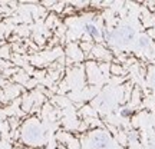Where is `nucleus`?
<instances>
[{
  "label": "nucleus",
  "instance_id": "nucleus-4",
  "mask_svg": "<svg viewBox=\"0 0 155 149\" xmlns=\"http://www.w3.org/2000/svg\"><path fill=\"white\" fill-rule=\"evenodd\" d=\"M83 32L88 34L91 39H94V40H99V39H102V30H101L94 22L83 23Z\"/></svg>",
  "mask_w": 155,
  "mask_h": 149
},
{
  "label": "nucleus",
  "instance_id": "nucleus-7",
  "mask_svg": "<svg viewBox=\"0 0 155 149\" xmlns=\"http://www.w3.org/2000/svg\"><path fill=\"white\" fill-rule=\"evenodd\" d=\"M150 83H151V86L155 89V70H152V73H151V76H150Z\"/></svg>",
  "mask_w": 155,
  "mask_h": 149
},
{
  "label": "nucleus",
  "instance_id": "nucleus-2",
  "mask_svg": "<svg viewBox=\"0 0 155 149\" xmlns=\"http://www.w3.org/2000/svg\"><path fill=\"white\" fill-rule=\"evenodd\" d=\"M85 146L86 149H112L114 141L105 131H95L89 135Z\"/></svg>",
  "mask_w": 155,
  "mask_h": 149
},
{
  "label": "nucleus",
  "instance_id": "nucleus-8",
  "mask_svg": "<svg viewBox=\"0 0 155 149\" xmlns=\"http://www.w3.org/2000/svg\"><path fill=\"white\" fill-rule=\"evenodd\" d=\"M148 149H155V142H150L148 144Z\"/></svg>",
  "mask_w": 155,
  "mask_h": 149
},
{
  "label": "nucleus",
  "instance_id": "nucleus-5",
  "mask_svg": "<svg viewBox=\"0 0 155 149\" xmlns=\"http://www.w3.org/2000/svg\"><path fill=\"white\" fill-rule=\"evenodd\" d=\"M151 44H152V42H151V39L147 36V34H141V36H138L137 37V47L141 50H147L151 47Z\"/></svg>",
  "mask_w": 155,
  "mask_h": 149
},
{
  "label": "nucleus",
  "instance_id": "nucleus-3",
  "mask_svg": "<svg viewBox=\"0 0 155 149\" xmlns=\"http://www.w3.org/2000/svg\"><path fill=\"white\" fill-rule=\"evenodd\" d=\"M25 138H26V141L30 142V144H38V142H40L42 138H43V131H42V128L39 126L38 123H32L29 128H26Z\"/></svg>",
  "mask_w": 155,
  "mask_h": 149
},
{
  "label": "nucleus",
  "instance_id": "nucleus-6",
  "mask_svg": "<svg viewBox=\"0 0 155 149\" xmlns=\"http://www.w3.org/2000/svg\"><path fill=\"white\" fill-rule=\"evenodd\" d=\"M132 113H134V109L129 108V106H125V108H122L121 111H119V115L122 118H129V116H132Z\"/></svg>",
  "mask_w": 155,
  "mask_h": 149
},
{
  "label": "nucleus",
  "instance_id": "nucleus-1",
  "mask_svg": "<svg viewBox=\"0 0 155 149\" xmlns=\"http://www.w3.org/2000/svg\"><path fill=\"white\" fill-rule=\"evenodd\" d=\"M102 39H105L106 42L112 44V46L125 47L132 42H135L137 30L129 24H122V26L114 29V30H104L102 32Z\"/></svg>",
  "mask_w": 155,
  "mask_h": 149
}]
</instances>
